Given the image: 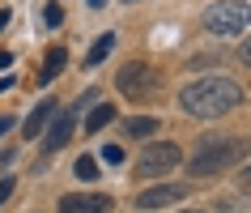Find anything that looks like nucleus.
I'll return each instance as SVG.
<instances>
[{
  "mask_svg": "<svg viewBox=\"0 0 251 213\" xmlns=\"http://www.w3.org/2000/svg\"><path fill=\"white\" fill-rule=\"evenodd\" d=\"M238 103H243V90L230 77H200L192 85H183V94H179V106L196 120H217Z\"/></svg>",
  "mask_w": 251,
  "mask_h": 213,
  "instance_id": "obj_1",
  "label": "nucleus"
},
{
  "mask_svg": "<svg viewBox=\"0 0 251 213\" xmlns=\"http://www.w3.org/2000/svg\"><path fill=\"white\" fill-rule=\"evenodd\" d=\"M243 154H247V141H230V136H200L196 154H192V162H187V175H192V179H209V175L234 166Z\"/></svg>",
  "mask_w": 251,
  "mask_h": 213,
  "instance_id": "obj_2",
  "label": "nucleus"
},
{
  "mask_svg": "<svg viewBox=\"0 0 251 213\" xmlns=\"http://www.w3.org/2000/svg\"><path fill=\"white\" fill-rule=\"evenodd\" d=\"M115 85H119V94H124L128 103H153V98L162 94V73L153 64L132 60V64H124L115 73Z\"/></svg>",
  "mask_w": 251,
  "mask_h": 213,
  "instance_id": "obj_3",
  "label": "nucleus"
},
{
  "mask_svg": "<svg viewBox=\"0 0 251 213\" xmlns=\"http://www.w3.org/2000/svg\"><path fill=\"white\" fill-rule=\"evenodd\" d=\"M204 30L209 34H243V30H251V4L247 0H222V4H213L204 13Z\"/></svg>",
  "mask_w": 251,
  "mask_h": 213,
  "instance_id": "obj_4",
  "label": "nucleus"
},
{
  "mask_svg": "<svg viewBox=\"0 0 251 213\" xmlns=\"http://www.w3.org/2000/svg\"><path fill=\"white\" fill-rule=\"evenodd\" d=\"M179 162H183V149L175 145V141H158V145H149L145 154H141V166H136V171L145 175V179H158V175L175 171Z\"/></svg>",
  "mask_w": 251,
  "mask_h": 213,
  "instance_id": "obj_5",
  "label": "nucleus"
},
{
  "mask_svg": "<svg viewBox=\"0 0 251 213\" xmlns=\"http://www.w3.org/2000/svg\"><path fill=\"white\" fill-rule=\"evenodd\" d=\"M60 213H111V196H85V192H73V196H60Z\"/></svg>",
  "mask_w": 251,
  "mask_h": 213,
  "instance_id": "obj_6",
  "label": "nucleus"
},
{
  "mask_svg": "<svg viewBox=\"0 0 251 213\" xmlns=\"http://www.w3.org/2000/svg\"><path fill=\"white\" fill-rule=\"evenodd\" d=\"M183 196H187L183 187L162 184V187H149V192H141V196H136V205H141V209H162V205H175V200H183Z\"/></svg>",
  "mask_w": 251,
  "mask_h": 213,
  "instance_id": "obj_7",
  "label": "nucleus"
},
{
  "mask_svg": "<svg viewBox=\"0 0 251 213\" xmlns=\"http://www.w3.org/2000/svg\"><path fill=\"white\" fill-rule=\"evenodd\" d=\"M68 136H73V111H64V115L51 124V133H47V141H43V154H55L60 145H68Z\"/></svg>",
  "mask_w": 251,
  "mask_h": 213,
  "instance_id": "obj_8",
  "label": "nucleus"
},
{
  "mask_svg": "<svg viewBox=\"0 0 251 213\" xmlns=\"http://www.w3.org/2000/svg\"><path fill=\"white\" fill-rule=\"evenodd\" d=\"M51 115H55V103H51V98H43V103L26 115V136H39V133H43V124L51 120Z\"/></svg>",
  "mask_w": 251,
  "mask_h": 213,
  "instance_id": "obj_9",
  "label": "nucleus"
},
{
  "mask_svg": "<svg viewBox=\"0 0 251 213\" xmlns=\"http://www.w3.org/2000/svg\"><path fill=\"white\" fill-rule=\"evenodd\" d=\"M64 64H68L64 47H51V52H47V60H43V68H39V81H51V77H55V73H60Z\"/></svg>",
  "mask_w": 251,
  "mask_h": 213,
  "instance_id": "obj_10",
  "label": "nucleus"
},
{
  "mask_svg": "<svg viewBox=\"0 0 251 213\" xmlns=\"http://www.w3.org/2000/svg\"><path fill=\"white\" fill-rule=\"evenodd\" d=\"M111 120H115V106H111V103H98V106L90 111V120H85V128H90V133H98V128H106Z\"/></svg>",
  "mask_w": 251,
  "mask_h": 213,
  "instance_id": "obj_11",
  "label": "nucleus"
},
{
  "mask_svg": "<svg viewBox=\"0 0 251 213\" xmlns=\"http://www.w3.org/2000/svg\"><path fill=\"white\" fill-rule=\"evenodd\" d=\"M128 136H136V141H145V136L158 133V120H149V115H136V120H128V128H124Z\"/></svg>",
  "mask_w": 251,
  "mask_h": 213,
  "instance_id": "obj_12",
  "label": "nucleus"
},
{
  "mask_svg": "<svg viewBox=\"0 0 251 213\" xmlns=\"http://www.w3.org/2000/svg\"><path fill=\"white\" fill-rule=\"evenodd\" d=\"M111 47H115V34H102V39L90 47V64H102L106 55H111Z\"/></svg>",
  "mask_w": 251,
  "mask_h": 213,
  "instance_id": "obj_13",
  "label": "nucleus"
},
{
  "mask_svg": "<svg viewBox=\"0 0 251 213\" xmlns=\"http://www.w3.org/2000/svg\"><path fill=\"white\" fill-rule=\"evenodd\" d=\"M94 175H98V162H94L90 154H85V158H77V179H94Z\"/></svg>",
  "mask_w": 251,
  "mask_h": 213,
  "instance_id": "obj_14",
  "label": "nucleus"
},
{
  "mask_svg": "<svg viewBox=\"0 0 251 213\" xmlns=\"http://www.w3.org/2000/svg\"><path fill=\"white\" fill-rule=\"evenodd\" d=\"M64 22V9L60 4H47V26H60Z\"/></svg>",
  "mask_w": 251,
  "mask_h": 213,
  "instance_id": "obj_15",
  "label": "nucleus"
},
{
  "mask_svg": "<svg viewBox=\"0 0 251 213\" xmlns=\"http://www.w3.org/2000/svg\"><path fill=\"white\" fill-rule=\"evenodd\" d=\"M102 162H124V149H119V145H106L102 149Z\"/></svg>",
  "mask_w": 251,
  "mask_h": 213,
  "instance_id": "obj_16",
  "label": "nucleus"
},
{
  "mask_svg": "<svg viewBox=\"0 0 251 213\" xmlns=\"http://www.w3.org/2000/svg\"><path fill=\"white\" fill-rule=\"evenodd\" d=\"M9 196H13V179H0V205H4Z\"/></svg>",
  "mask_w": 251,
  "mask_h": 213,
  "instance_id": "obj_17",
  "label": "nucleus"
},
{
  "mask_svg": "<svg viewBox=\"0 0 251 213\" xmlns=\"http://www.w3.org/2000/svg\"><path fill=\"white\" fill-rule=\"evenodd\" d=\"M238 60H243V64H251V39L243 43V47H238Z\"/></svg>",
  "mask_w": 251,
  "mask_h": 213,
  "instance_id": "obj_18",
  "label": "nucleus"
},
{
  "mask_svg": "<svg viewBox=\"0 0 251 213\" xmlns=\"http://www.w3.org/2000/svg\"><path fill=\"white\" fill-rule=\"evenodd\" d=\"M238 184H243V192H251V166H247L243 175H238Z\"/></svg>",
  "mask_w": 251,
  "mask_h": 213,
  "instance_id": "obj_19",
  "label": "nucleus"
},
{
  "mask_svg": "<svg viewBox=\"0 0 251 213\" xmlns=\"http://www.w3.org/2000/svg\"><path fill=\"white\" fill-rule=\"evenodd\" d=\"M9 128H13V120H9V115H0V136L9 133Z\"/></svg>",
  "mask_w": 251,
  "mask_h": 213,
  "instance_id": "obj_20",
  "label": "nucleus"
},
{
  "mask_svg": "<svg viewBox=\"0 0 251 213\" xmlns=\"http://www.w3.org/2000/svg\"><path fill=\"white\" fill-rule=\"evenodd\" d=\"M9 26V9H0V30Z\"/></svg>",
  "mask_w": 251,
  "mask_h": 213,
  "instance_id": "obj_21",
  "label": "nucleus"
},
{
  "mask_svg": "<svg viewBox=\"0 0 251 213\" xmlns=\"http://www.w3.org/2000/svg\"><path fill=\"white\" fill-rule=\"evenodd\" d=\"M9 85H13V81H9V77H0V94H4V90H9Z\"/></svg>",
  "mask_w": 251,
  "mask_h": 213,
  "instance_id": "obj_22",
  "label": "nucleus"
},
{
  "mask_svg": "<svg viewBox=\"0 0 251 213\" xmlns=\"http://www.w3.org/2000/svg\"><path fill=\"white\" fill-rule=\"evenodd\" d=\"M85 4H90V9H102V4H106V0H85Z\"/></svg>",
  "mask_w": 251,
  "mask_h": 213,
  "instance_id": "obj_23",
  "label": "nucleus"
},
{
  "mask_svg": "<svg viewBox=\"0 0 251 213\" xmlns=\"http://www.w3.org/2000/svg\"><path fill=\"white\" fill-rule=\"evenodd\" d=\"M187 213H200V209H187Z\"/></svg>",
  "mask_w": 251,
  "mask_h": 213,
  "instance_id": "obj_24",
  "label": "nucleus"
}]
</instances>
